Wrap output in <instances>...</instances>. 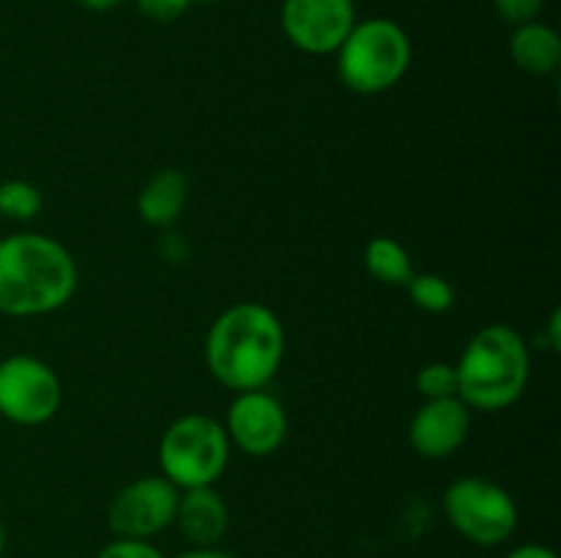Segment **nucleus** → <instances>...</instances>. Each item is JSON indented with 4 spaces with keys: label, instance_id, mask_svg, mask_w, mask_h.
<instances>
[{
    "label": "nucleus",
    "instance_id": "19",
    "mask_svg": "<svg viewBox=\"0 0 561 558\" xmlns=\"http://www.w3.org/2000/svg\"><path fill=\"white\" fill-rule=\"evenodd\" d=\"M96 558H164L159 547H153L148 539H121L115 536L110 545L99 550Z\"/></svg>",
    "mask_w": 561,
    "mask_h": 558
},
{
    "label": "nucleus",
    "instance_id": "20",
    "mask_svg": "<svg viewBox=\"0 0 561 558\" xmlns=\"http://www.w3.org/2000/svg\"><path fill=\"white\" fill-rule=\"evenodd\" d=\"M546 0H493V9L510 25H524L540 16Z\"/></svg>",
    "mask_w": 561,
    "mask_h": 558
},
{
    "label": "nucleus",
    "instance_id": "1",
    "mask_svg": "<svg viewBox=\"0 0 561 558\" xmlns=\"http://www.w3.org/2000/svg\"><path fill=\"white\" fill-rule=\"evenodd\" d=\"M206 367L230 392L263 388L285 356V328L277 312L257 301L228 306L206 334Z\"/></svg>",
    "mask_w": 561,
    "mask_h": 558
},
{
    "label": "nucleus",
    "instance_id": "25",
    "mask_svg": "<svg viewBox=\"0 0 561 558\" xmlns=\"http://www.w3.org/2000/svg\"><path fill=\"white\" fill-rule=\"evenodd\" d=\"M5 553V531H3V523H0V558H3Z\"/></svg>",
    "mask_w": 561,
    "mask_h": 558
},
{
    "label": "nucleus",
    "instance_id": "26",
    "mask_svg": "<svg viewBox=\"0 0 561 558\" xmlns=\"http://www.w3.org/2000/svg\"><path fill=\"white\" fill-rule=\"evenodd\" d=\"M195 3H219V0H195Z\"/></svg>",
    "mask_w": 561,
    "mask_h": 558
},
{
    "label": "nucleus",
    "instance_id": "15",
    "mask_svg": "<svg viewBox=\"0 0 561 558\" xmlns=\"http://www.w3.org/2000/svg\"><path fill=\"white\" fill-rule=\"evenodd\" d=\"M365 266L370 277L381 284H398L405 288L414 277V263H411L409 249L392 235H376L365 246Z\"/></svg>",
    "mask_w": 561,
    "mask_h": 558
},
{
    "label": "nucleus",
    "instance_id": "18",
    "mask_svg": "<svg viewBox=\"0 0 561 558\" xmlns=\"http://www.w3.org/2000/svg\"><path fill=\"white\" fill-rule=\"evenodd\" d=\"M416 392L425 399L458 397V372L449 361H431L416 372Z\"/></svg>",
    "mask_w": 561,
    "mask_h": 558
},
{
    "label": "nucleus",
    "instance_id": "12",
    "mask_svg": "<svg viewBox=\"0 0 561 558\" xmlns=\"http://www.w3.org/2000/svg\"><path fill=\"white\" fill-rule=\"evenodd\" d=\"M230 523V512L225 498L214 487H192L179 492L173 525L195 547H214L225 536Z\"/></svg>",
    "mask_w": 561,
    "mask_h": 558
},
{
    "label": "nucleus",
    "instance_id": "21",
    "mask_svg": "<svg viewBox=\"0 0 561 558\" xmlns=\"http://www.w3.org/2000/svg\"><path fill=\"white\" fill-rule=\"evenodd\" d=\"M140 14H146L153 22H173L190 9L195 0H135Z\"/></svg>",
    "mask_w": 561,
    "mask_h": 558
},
{
    "label": "nucleus",
    "instance_id": "6",
    "mask_svg": "<svg viewBox=\"0 0 561 558\" xmlns=\"http://www.w3.org/2000/svg\"><path fill=\"white\" fill-rule=\"evenodd\" d=\"M444 514L463 539L496 547L518 528V503L499 481L460 476L444 490Z\"/></svg>",
    "mask_w": 561,
    "mask_h": 558
},
{
    "label": "nucleus",
    "instance_id": "11",
    "mask_svg": "<svg viewBox=\"0 0 561 558\" xmlns=\"http://www.w3.org/2000/svg\"><path fill=\"white\" fill-rule=\"evenodd\" d=\"M471 432V408L460 397L425 399L409 425V441L425 460H444L458 452Z\"/></svg>",
    "mask_w": 561,
    "mask_h": 558
},
{
    "label": "nucleus",
    "instance_id": "9",
    "mask_svg": "<svg viewBox=\"0 0 561 558\" xmlns=\"http://www.w3.org/2000/svg\"><path fill=\"white\" fill-rule=\"evenodd\" d=\"M283 31L307 55H334L356 25L354 0H283Z\"/></svg>",
    "mask_w": 561,
    "mask_h": 558
},
{
    "label": "nucleus",
    "instance_id": "3",
    "mask_svg": "<svg viewBox=\"0 0 561 558\" xmlns=\"http://www.w3.org/2000/svg\"><path fill=\"white\" fill-rule=\"evenodd\" d=\"M529 348L507 323H491L466 342L455 372L458 397L471 410H504L518 403L529 383Z\"/></svg>",
    "mask_w": 561,
    "mask_h": 558
},
{
    "label": "nucleus",
    "instance_id": "16",
    "mask_svg": "<svg viewBox=\"0 0 561 558\" xmlns=\"http://www.w3.org/2000/svg\"><path fill=\"white\" fill-rule=\"evenodd\" d=\"M42 206V191L31 181L11 178L0 184V217L14 219V222H31L38 217Z\"/></svg>",
    "mask_w": 561,
    "mask_h": 558
},
{
    "label": "nucleus",
    "instance_id": "8",
    "mask_svg": "<svg viewBox=\"0 0 561 558\" xmlns=\"http://www.w3.org/2000/svg\"><path fill=\"white\" fill-rule=\"evenodd\" d=\"M179 487L157 476H140L115 492L107 507V525L121 539H151L170 528L179 507Z\"/></svg>",
    "mask_w": 561,
    "mask_h": 558
},
{
    "label": "nucleus",
    "instance_id": "14",
    "mask_svg": "<svg viewBox=\"0 0 561 558\" xmlns=\"http://www.w3.org/2000/svg\"><path fill=\"white\" fill-rule=\"evenodd\" d=\"M190 200V181L179 170H159L137 195V213L153 228H170L184 213Z\"/></svg>",
    "mask_w": 561,
    "mask_h": 558
},
{
    "label": "nucleus",
    "instance_id": "24",
    "mask_svg": "<svg viewBox=\"0 0 561 558\" xmlns=\"http://www.w3.org/2000/svg\"><path fill=\"white\" fill-rule=\"evenodd\" d=\"M80 5H85L88 11H110L115 9V5H121L124 0H77Z\"/></svg>",
    "mask_w": 561,
    "mask_h": 558
},
{
    "label": "nucleus",
    "instance_id": "5",
    "mask_svg": "<svg viewBox=\"0 0 561 558\" xmlns=\"http://www.w3.org/2000/svg\"><path fill=\"white\" fill-rule=\"evenodd\" d=\"M159 474L179 490L214 487L230 460V441L222 421L206 414L175 419L159 441Z\"/></svg>",
    "mask_w": 561,
    "mask_h": 558
},
{
    "label": "nucleus",
    "instance_id": "2",
    "mask_svg": "<svg viewBox=\"0 0 561 558\" xmlns=\"http://www.w3.org/2000/svg\"><path fill=\"white\" fill-rule=\"evenodd\" d=\"M80 274L71 252L44 233L0 239V312L11 317L49 315L69 304Z\"/></svg>",
    "mask_w": 561,
    "mask_h": 558
},
{
    "label": "nucleus",
    "instance_id": "4",
    "mask_svg": "<svg viewBox=\"0 0 561 558\" xmlns=\"http://www.w3.org/2000/svg\"><path fill=\"white\" fill-rule=\"evenodd\" d=\"M337 74L348 91L376 96L405 77L411 66V38L387 16L356 22L337 47Z\"/></svg>",
    "mask_w": 561,
    "mask_h": 558
},
{
    "label": "nucleus",
    "instance_id": "23",
    "mask_svg": "<svg viewBox=\"0 0 561 558\" xmlns=\"http://www.w3.org/2000/svg\"><path fill=\"white\" fill-rule=\"evenodd\" d=\"M179 558H236V556H230L228 550H219V547L214 545V547H192V550H186L184 556Z\"/></svg>",
    "mask_w": 561,
    "mask_h": 558
},
{
    "label": "nucleus",
    "instance_id": "17",
    "mask_svg": "<svg viewBox=\"0 0 561 558\" xmlns=\"http://www.w3.org/2000/svg\"><path fill=\"white\" fill-rule=\"evenodd\" d=\"M405 288H409L411 301L422 312L442 315V312H449L455 306V288L442 274H414Z\"/></svg>",
    "mask_w": 561,
    "mask_h": 558
},
{
    "label": "nucleus",
    "instance_id": "10",
    "mask_svg": "<svg viewBox=\"0 0 561 558\" xmlns=\"http://www.w3.org/2000/svg\"><path fill=\"white\" fill-rule=\"evenodd\" d=\"M222 427L230 446L241 449L250 457H268L288 438V414L274 394L252 388V392H236Z\"/></svg>",
    "mask_w": 561,
    "mask_h": 558
},
{
    "label": "nucleus",
    "instance_id": "22",
    "mask_svg": "<svg viewBox=\"0 0 561 558\" xmlns=\"http://www.w3.org/2000/svg\"><path fill=\"white\" fill-rule=\"evenodd\" d=\"M507 558H559V556L551 550V547L535 545V542H529V545H518V547H515V550L510 553Z\"/></svg>",
    "mask_w": 561,
    "mask_h": 558
},
{
    "label": "nucleus",
    "instance_id": "7",
    "mask_svg": "<svg viewBox=\"0 0 561 558\" xmlns=\"http://www.w3.org/2000/svg\"><path fill=\"white\" fill-rule=\"evenodd\" d=\"M60 397V381L47 361L27 353L0 361V416L11 425H44L58 414Z\"/></svg>",
    "mask_w": 561,
    "mask_h": 558
},
{
    "label": "nucleus",
    "instance_id": "13",
    "mask_svg": "<svg viewBox=\"0 0 561 558\" xmlns=\"http://www.w3.org/2000/svg\"><path fill=\"white\" fill-rule=\"evenodd\" d=\"M510 58L526 74H553L561 63L559 33L540 20L515 25L513 36H510Z\"/></svg>",
    "mask_w": 561,
    "mask_h": 558
}]
</instances>
